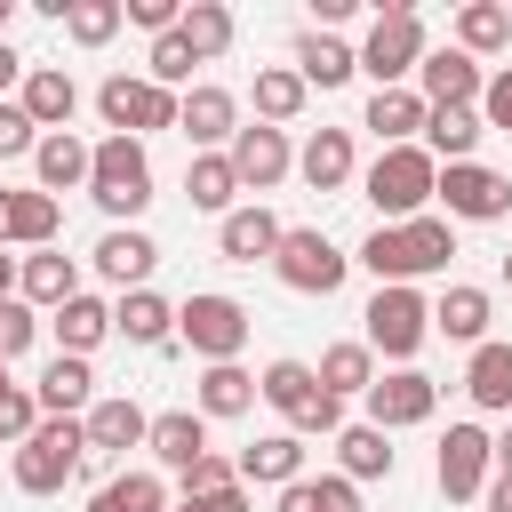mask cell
Segmentation results:
<instances>
[{
	"instance_id": "obj_18",
	"label": "cell",
	"mask_w": 512,
	"mask_h": 512,
	"mask_svg": "<svg viewBox=\"0 0 512 512\" xmlns=\"http://www.w3.org/2000/svg\"><path fill=\"white\" fill-rule=\"evenodd\" d=\"M16 104L32 112V128H40V136H64V128H72V112H80V88H72V72H64V64H32V72H24V88H16Z\"/></svg>"
},
{
	"instance_id": "obj_51",
	"label": "cell",
	"mask_w": 512,
	"mask_h": 512,
	"mask_svg": "<svg viewBox=\"0 0 512 512\" xmlns=\"http://www.w3.org/2000/svg\"><path fill=\"white\" fill-rule=\"evenodd\" d=\"M312 488V512H360V488L344 480V472H328V480H304Z\"/></svg>"
},
{
	"instance_id": "obj_4",
	"label": "cell",
	"mask_w": 512,
	"mask_h": 512,
	"mask_svg": "<svg viewBox=\"0 0 512 512\" xmlns=\"http://www.w3.org/2000/svg\"><path fill=\"white\" fill-rule=\"evenodd\" d=\"M88 200H96L104 216H128V224L152 208V160H144V144H136V136H104V144H96Z\"/></svg>"
},
{
	"instance_id": "obj_21",
	"label": "cell",
	"mask_w": 512,
	"mask_h": 512,
	"mask_svg": "<svg viewBox=\"0 0 512 512\" xmlns=\"http://www.w3.org/2000/svg\"><path fill=\"white\" fill-rule=\"evenodd\" d=\"M424 120H432V104H424L416 88H376L368 112H360V128H376L384 152H392V144H424Z\"/></svg>"
},
{
	"instance_id": "obj_15",
	"label": "cell",
	"mask_w": 512,
	"mask_h": 512,
	"mask_svg": "<svg viewBox=\"0 0 512 512\" xmlns=\"http://www.w3.org/2000/svg\"><path fill=\"white\" fill-rule=\"evenodd\" d=\"M88 264H96V272H104V280H112V288L128 296V288H152L160 240H152V232H136V224H112V232L96 240V256H88Z\"/></svg>"
},
{
	"instance_id": "obj_47",
	"label": "cell",
	"mask_w": 512,
	"mask_h": 512,
	"mask_svg": "<svg viewBox=\"0 0 512 512\" xmlns=\"http://www.w3.org/2000/svg\"><path fill=\"white\" fill-rule=\"evenodd\" d=\"M32 336H40V312H32L24 296H8V304H0V360H24Z\"/></svg>"
},
{
	"instance_id": "obj_12",
	"label": "cell",
	"mask_w": 512,
	"mask_h": 512,
	"mask_svg": "<svg viewBox=\"0 0 512 512\" xmlns=\"http://www.w3.org/2000/svg\"><path fill=\"white\" fill-rule=\"evenodd\" d=\"M176 128L192 136V152H232V136H240V96L216 88V80H200V88H184Z\"/></svg>"
},
{
	"instance_id": "obj_35",
	"label": "cell",
	"mask_w": 512,
	"mask_h": 512,
	"mask_svg": "<svg viewBox=\"0 0 512 512\" xmlns=\"http://www.w3.org/2000/svg\"><path fill=\"white\" fill-rule=\"evenodd\" d=\"M464 392H472V408H488V416H504V408H512V344H504V336H488V344H472V368H464Z\"/></svg>"
},
{
	"instance_id": "obj_16",
	"label": "cell",
	"mask_w": 512,
	"mask_h": 512,
	"mask_svg": "<svg viewBox=\"0 0 512 512\" xmlns=\"http://www.w3.org/2000/svg\"><path fill=\"white\" fill-rule=\"evenodd\" d=\"M56 224H64V200H48L40 184L32 192H0V248H56Z\"/></svg>"
},
{
	"instance_id": "obj_43",
	"label": "cell",
	"mask_w": 512,
	"mask_h": 512,
	"mask_svg": "<svg viewBox=\"0 0 512 512\" xmlns=\"http://www.w3.org/2000/svg\"><path fill=\"white\" fill-rule=\"evenodd\" d=\"M120 24H128V8H120V0H72V16H64V32H72L80 48H104Z\"/></svg>"
},
{
	"instance_id": "obj_40",
	"label": "cell",
	"mask_w": 512,
	"mask_h": 512,
	"mask_svg": "<svg viewBox=\"0 0 512 512\" xmlns=\"http://www.w3.org/2000/svg\"><path fill=\"white\" fill-rule=\"evenodd\" d=\"M504 40H512V8L504 0H464L456 8V48L464 56H496Z\"/></svg>"
},
{
	"instance_id": "obj_1",
	"label": "cell",
	"mask_w": 512,
	"mask_h": 512,
	"mask_svg": "<svg viewBox=\"0 0 512 512\" xmlns=\"http://www.w3.org/2000/svg\"><path fill=\"white\" fill-rule=\"evenodd\" d=\"M360 192H368L376 224H416V216L432 208V192H440V160H432L424 144H392V152L368 160Z\"/></svg>"
},
{
	"instance_id": "obj_3",
	"label": "cell",
	"mask_w": 512,
	"mask_h": 512,
	"mask_svg": "<svg viewBox=\"0 0 512 512\" xmlns=\"http://www.w3.org/2000/svg\"><path fill=\"white\" fill-rule=\"evenodd\" d=\"M80 464H88V424L80 416H40V432L16 448V488L24 496H56Z\"/></svg>"
},
{
	"instance_id": "obj_54",
	"label": "cell",
	"mask_w": 512,
	"mask_h": 512,
	"mask_svg": "<svg viewBox=\"0 0 512 512\" xmlns=\"http://www.w3.org/2000/svg\"><path fill=\"white\" fill-rule=\"evenodd\" d=\"M16 280H24V256H8V248H0V304L16 296Z\"/></svg>"
},
{
	"instance_id": "obj_31",
	"label": "cell",
	"mask_w": 512,
	"mask_h": 512,
	"mask_svg": "<svg viewBox=\"0 0 512 512\" xmlns=\"http://www.w3.org/2000/svg\"><path fill=\"white\" fill-rule=\"evenodd\" d=\"M256 392H264V408H280L288 416V432L312 416V400H320V368L312 360H272L264 376H256Z\"/></svg>"
},
{
	"instance_id": "obj_30",
	"label": "cell",
	"mask_w": 512,
	"mask_h": 512,
	"mask_svg": "<svg viewBox=\"0 0 512 512\" xmlns=\"http://www.w3.org/2000/svg\"><path fill=\"white\" fill-rule=\"evenodd\" d=\"M32 392H40V416H88V408H96V376H88V360H72V352H56Z\"/></svg>"
},
{
	"instance_id": "obj_39",
	"label": "cell",
	"mask_w": 512,
	"mask_h": 512,
	"mask_svg": "<svg viewBox=\"0 0 512 512\" xmlns=\"http://www.w3.org/2000/svg\"><path fill=\"white\" fill-rule=\"evenodd\" d=\"M368 384H376V352L360 344V336H344V344H328L320 352V392H336V400H368Z\"/></svg>"
},
{
	"instance_id": "obj_20",
	"label": "cell",
	"mask_w": 512,
	"mask_h": 512,
	"mask_svg": "<svg viewBox=\"0 0 512 512\" xmlns=\"http://www.w3.org/2000/svg\"><path fill=\"white\" fill-rule=\"evenodd\" d=\"M232 464H240V488H296V480H304V440H296V432H264V440H248Z\"/></svg>"
},
{
	"instance_id": "obj_28",
	"label": "cell",
	"mask_w": 512,
	"mask_h": 512,
	"mask_svg": "<svg viewBox=\"0 0 512 512\" xmlns=\"http://www.w3.org/2000/svg\"><path fill=\"white\" fill-rule=\"evenodd\" d=\"M16 296H24L32 312H56V304H72V296H80V264H72V256H56V248H32V256H24Z\"/></svg>"
},
{
	"instance_id": "obj_53",
	"label": "cell",
	"mask_w": 512,
	"mask_h": 512,
	"mask_svg": "<svg viewBox=\"0 0 512 512\" xmlns=\"http://www.w3.org/2000/svg\"><path fill=\"white\" fill-rule=\"evenodd\" d=\"M192 504H200V512H256V504H248V488H224V496H192Z\"/></svg>"
},
{
	"instance_id": "obj_19",
	"label": "cell",
	"mask_w": 512,
	"mask_h": 512,
	"mask_svg": "<svg viewBox=\"0 0 512 512\" xmlns=\"http://www.w3.org/2000/svg\"><path fill=\"white\" fill-rule=\"evenodd\" d=\"M80 424H88V456H128V448H144V440H152V416H144L128 392H104Z\"/></svg>"
},
{
	"instance_id": "obj_32",
	"label": "cell",
	"mask_w": 512,
	"mask_h": 512,
	"mask_svg": "<svg viewBox=\"0 0 512 512\" xmlns=\"http://www.w3.org/2000/svg\"><path fill=\"white\" fill-rule=\"evenodd\" d=\"M184 192H192V208H208V216L224 224V216L240 208V168H232V152H192Z\"/></svg>"
},
{
	"instance_id": "obj_52",
	"label": "cell",
	"mask_w": 512,
	"mask_h": 512,
	"mask_svg": "<svg viewBox=\"0 0 512 512\" xmlns=\"http://www.w3.org/2000/svg\"><path fill=\"white\" fill-rule=\"evenodd\" d=\"M24 72H32V64H24V56L0 40V104H8V88H24Z\"/></svg>"
},
{
	"instance_id": "obj_41",
	"label": "cell",
	"mask_w": 512,
	"mask_h": 512,
	"mask_svg": "<svg viewBox=\"0 0 512 512\" xmlns=\"http://www.w3.org/2000/svg\"><path fill=\"white\" fill-rule=\"evenodd\" d=\"M88 512H168V480L160 472H120L88 496Z\"/></svg>"
},
{
	"instance_id": "obj_14",
	"label": "cell",
	"mask_w": 512,
	"mask_h": 512,
	"mask_svg": "<svg viewBox=\"0 0 512 512\" xmlns=\"http://www.w3.org/2000/svg\"><path fill=\"white\" fill-rule=\"evenodd\" d=\"M280 232H288V224H280L264 200H240V208L216 224V256H224V264H272Z\"/></svg>"
},
{
	"instance_id": "obj_49",
	"label": "cell",
	"mask_w": 512,
	"mask_h": 512,
	"mask_svg": "<svg viewBox=\"0 0 512 512\" xmlns=\"http://www.w3.org/2000/svg\"><path fill=\"white\" fill-rule=\"evenodd\" d=\"M480 120L512 136V64H504V72H488V88H480Z\"/></svg>"
},
{
	"instance_id": "obj_24",
	"label": "cell",
	"mask_w": 512,
	"mask_h": 512,
	"mask_svg": "<svg viewBox=\"0 0 512 512\" xmlns=\"http://www.w3.org/2000/svg\"><path fill=\"white\" fill-rule=\"evenodd\" d=\"M352 128H312L304 136V152H296V176L312 184V192H344L352 184Z\"/></svg>"
},
{
	"instance_id": "obj_60",
	"label": "cell",
	"mask_w": 512,
	"mask_h": 512,
	"mask_svg": "<svg viewBox=\"0 0 512 512\" xmlns=\"http://www.w3.org/2000/svg\"><path fill=\"white\" fill-rule=\"evenodd\" d=\"M0 384H8V360H0Z\"/></svg>"
},
{
	"instance_id": "obj_33",
	"label": "cell",
	"mask_w": 512,
	"mask_h": 512,
	"mask_svg": "<svg viewBox=\"0 0 512 512\" xmlns=\"http://www.w3.org/2000/svg\"><path fill=\"white\" fill-rule=\"evenodd\" d=\"M112 336H128V344H168V336H176V304H168L160 288H128V296L112 304Z\"/></svg>"
},
{
	"instance_id": "obj_23",
	"label": "cell",
	"mask_w": 512,
	"mask_h": 512,
	"mask_svg": "<svg viewBox=\"0 0 512 512\" xmlns=\"http://www.w3.org/2000/svg\"><path fill=\"white\" fill-rule=\"evenodd\" d=\"M480 136H488L480 104H432V120H424V152H432L440 168L472 160V152H480Z\"/></svg>"
},
{
	"instance_id": "obj_7",
	"label": "cell",
	"mask_w": 512,
	"mask_h": 512,
	"mask_svg": "<svg viewBox=\"0 0 512 512\" xmlns=\"http://www.w3.org/2000/svg\"><path fill=\"white\" fill-rule=\"evenodd\" d=\"M176 104H184V96H176V88H152L144 72H136V80H128V72H112V80L96 88L104 128H112V136H136V144H144L152 128H176Z\"/></svg>"
},
{
	"instance_id": "obj_34",
	"label": "cell",
	"mask_w": 512,
	"mask_h": 512,
	"mask_svg": "<svg viewBox=\"0 0 512 512\" xmlns=\"http://www.w3.org/2000/svg\"><path fill=\"white\" fill-rule=\"evenodd\" d=\"M392 432H376V424H344L336 432V472L360 488V480H392Z\"/></svg>"
},
{
	"instance_id": "obj_13",
	"label": "cell",
	"mask_w": 512,
	"mask_h": 512,
	"mask_svg": "<svg viewBox=\"0 0 512 512\" xmlns=\"http://www.w3.org/2000/svg\"><path fill=\"white\" fill-rule=\"evenodd\" d=\"M232 168H240V192H272V184L296 168V144H288V128H264V120H248V128L232 136Z\"/></svg>"
},
{
	"instance_id": "obj_36",
	"label": "cell",
	"mask_w": 512,
	"mask_h": 512,
	"mask_svg": "<svg viewBox=\"0 0 512 512\" xmlns=\"http://www.w3.org/2000/svg\"><path fill=\"white\" fill-rule=\"evenodd\" d=\"M296 72H304V88H344L360 72V48H344L336 32H304L296 40Z\"/></svg>"
},
{
	"instance_id": "obj_22",
	"label": "cell",
	"mask_w": 512,
	"mask_h": 512,
	"mask_svg": "<svg viewBox=\"0 0 512 512\" xmlns=\"http://www.w3.org/2000/svg\"><path fill=\"white\" fill-rule=\"evenodd\" d=\"M264 392H256V376L240 368V360H216V368H200V384H192V408L208 416V424H232V416H248Z\"/></svg>"
},
{
	"instance_id": "obj_59",
	"label": "cell",
	"mask_w": 512,
	"mask_h": 512,
	"mask_svg": "<svg viewBox=\"0 0 512 512\" xmlns=\"http://www.w3.org/2000/svg\"><path fill=\"white\" fill-rule=\"evenodd\" d=\"M504 288H512V256H504Z\"/></svg>"
},
{
	"instance_id": "obj_29",
	"label": "cell",
	"mask_w": 512,
	"mask_h": 512,
	"mask_svg": "<svg viewBox=\"0 0 512 512\" xmlns=\"http://www.w3.org/2000/svg\"><path fill=\"white\" fill-rule=\"evenodd\" d=\"M48 328H56V352H72V360H88V352H96V344L112 336V304L80 288L72 304H56V312H48Z\"/></svg>"
},
{
	"instance_id": "obj_6",
	"label": "cell",
	"mask_w": 512,
	"mask_h": 512,
	"mask_svg": "<svg viewBox=\"0 0 512 512\" xmlns=\"http://www.w3.org/2000/svg\"><path fill=\"white\" fill-rule=\"evenodd\" d=\"M248 328H256V320H248V304H240V296H224V288H200L192 304H176V336H184L208 368H216V360H240Z\"/></svg>"
},
{
	"instance_id": "obj_44",
	"label": "cell",
	"mask_w": 512,
	"mask_h": 512,
	"mask_svg": "<svg viewBox=\"0 0 512 512\" xmlns=\"http://www.w3.org/2000/svg\"><path fill=\"white\" fill-rule=\"evenodd\" d=\"M192 64H200V56H192V40H184V32H160V40H152V56H144V80H152V88H184V80H192Z\"/></svg>"
},
{
	"instance_id": "obj_50",
	"label": "cell",
	"mask_w": 512,
	"mask_h": 512,
	"mask_svg": "<svg viewBox=\"0 0 512 512\" xmlns=\"http://www.w3.org/2000/svg\"><path fill=\"white\" fill-rule=\"evenodd\" d=\"M120 8H128V24H144V32H152V40H160V32H176V24H184V8H176V0H120Z\"/></svg>"
},
{
	"instance_id": "obj_2",
	"label": "cell",
	"mask_w": 512,
	"mask_h": 512,
	"mask_svg": "<svg viewBox=\"0 0 512 512\" xmlns=\"http://www.w3.org/2000/svg\"><path fill=\"white\" fill-rule=\"evenodd\" d=\"M424 56H432V40H424V16H416L408 0H392V8L368 24V40H360V72H368L376 88H408Z\"/></svg>"
},
{
	"instance_id": "obj_42",
	"label": "cell",
	"mask_w": 512,
	"mask_h": 512,
	"mask_svg": "<svg viewBox=\"0 0 512 512\" xmlns=\"http://www.w3.org/2000/svg\"><path fill=\"white\" fill-rule=\"evenodd\" d=\"M176 32L192 40V56H200V64H216V56L232 48V32H240V24H232V8H224V0H192Z\"/></svg>"
},
{
	"instance_id": "obj_46",
	"label": "cell",
	"mask_w": 512,
	"mask_h": 512,
	"mask_svg": "<svg viewBox=\"0 0 512 512\" xmlns=\"http://www.w3.org/2000/svg\"><path fill=\"white\" fill-rule=\"evenodd\" d=\"M176 488H184V496H224V488H240V464L208 448L200 464H184V472H176Z\"/></svg>"
},
{
	"instance_id": "obj_38",
	"label": "cell",
	"mask_w": 512,
	"mask_h": 512,
	"mask_svg": "<svg viewBox=\"0 0 512 512\" xmlns=\"http://www.w3.org/2000/svg\"><path fill=\"white\" fill-rule=\"evenodd\" d=\"M400 248H408V280H424V272H448V256H456V224L424 208L416 224H400Z\"/></svg>"
},
{
	"instance_id": "obj_9",
	"label": "cell",
	"mask_w": 512,
	"mask_h": 512,
	"mask_svg": "<svg viewBox=\"0 0 512 512\" xmlns=\"http://www.w3.org/2000/svg\"><path fill=\"white\" fill-rule=\"evenodd\" d=\"M432 480H440L448 504L488 496V480H496V440H488L480 424H448V440H440V456H432Z\"/></svg>"
},
{
	"instance_id": "obj_37",
	"label": "cell",
	"mask_w": 512,
	"mask_h": 512,
	"mask_svg": "<svg viewBox=\"0 0 512 512\" xmlns=\"http://www.w3.org/2000/svg\"><path fill=\"white\" fill-rule=\"evenodd\" d=\"M304 96H312V88H304V72H296V64H264V72H256V88H248V104H256V120H264V128H288V120L304 112Z\"/></svg>"
},
{
	"instance_id": "obj_57",
	"label": "cell",
	"mask_w": 512,
	"mask_h": 512,
	"mask_svg": "<svg viewBox=\"0 0 512 512\" xmlns=\"http://www.w3.org/2000/svg\"><path fill=\"white\" fill-rule=\"evenodd\" d=\"M8 16H16V0H0V40H8Z\"/></svg>"
},
{
	"instance_id": "obj_8",
	"label": "cell",
	"mask_w": 512,
	"mask_h": 512,
	"mask_svg": "<svg viewBox=\"0 0 512 512\" xmlns=\"http://www.w3.org/2000/svg\"><path fill=\"white\" fill-rule=\"evenodd\" d=\"M360 320H368V336H360V344H368V352H384V360H416V352H424V336H432V304H424L416 288H376Z\"/></svg>"
},
{
	"instance_id": "obj_27",
	"label": "cell",
	"mask_w": 512,
	"mask_h": 512,
	"mask_svg": "<svg viewBox=\"0 0 512 512\" xmlns=\"http://www.w3.org/2000/svg\"><path fill=\"white\" fill-rule=\"evenodd\" d=\"M152 464L160 472H184V464H200L208 456V416L200 408H168V416H152Z\"/></svg>"
},
{
	"instance_id": "obj_17",
	"label": "cell",
	"mask_w": 512,
	"mask_h": 512,
	"mask_svg": "<svg viewBox=\"0 0 512 512\" xmlns=\"http://www.w3.org/2000/svg\"><path fill=\"white\" fill-rule=\"evenodd\" d=\"M480 88H488V72H480V56H464V48H432V56L416 64V96H424V104H480Z\"/></svg>"
},
{
	"instance_id": "obj_26",
	"label": "cell",
	"mask_w": 512,
	"mask_h": 512,
	"mask_svg": "<svg viewBox=\"0 0 512 512\" xmlns=\"http://www.w3.org/2000/svg\"><path fill=\"white\" fill-rule=\"evenodd\" d=\"M488 320H496V296L472 288V280H456L432 304V336H448V344H488Z\"/></svg>"
},
{
	"instance_id": "obj_55",
	"label": "cell",
	"mask_w": 512,
	"mask_h": 512,
	"mask_svg": "<svg viewBox=\"0 0 512 512\" xmlns=\"http://www.w3.org/2000/svg\"><path fill=\"white\" fill-rule=\"evenodd\" d=\"M480 504H488V512H512V472H496V480H488V496H480Z\"/></svg>"
},
{
	"instance_id": "obj_45",
	"label": "cell",
	"mask_w": 512,
	"mask_h": 512,
	"mask_svg": "<svg viewBox=\"0 0 512 512\" xmlns=\"http://www.w3.org/2000/svg\"><path fill=\"white\" fill-rule=\"evenodd\" d=\"M40 432V392L32 384H0V448H24Z\"/></svg>"
},
{
	"instance_id": "obj_10",
	"label": "cell",
	"mask_w": 512,
	"mask_h": 512,
	"mask_svg": "<svg viewBox=\"0 0 512 512\" xmlns=\"http://www.w3.org/2000/svg\"><path fill=\"white\" fill-rule=\"evenodd\" d=\"M432 200L448 208V224H496L512 208V176H496L488 160H456V168H440Z\"/></svg>"
},
{
	"instance_id": "obj_48",
	"label": "cell",
	"mask_w": 512,
	"mask_h": 512,
	"mask_svg": "<svg viewBox=\"0 0 512 512\" xmlns=\"http://www.w3.org/2000/svg\"><path fill=\"white\" fill-rule=\"evenodd\" d=\"M24 152H40V128H32V112L8 96V104H0V160H24Z\"/></svg>"
},
{
	"instance_id": "obj_25",
	"label": "cell",
	"mask_w": 512,
	"mask_h": 512,
	"mask_svg": "<svg viewBox=\"0 0 512 512\" xmlns=\"http://www.w3.org/2000/svg\"><path fill=\"white\" fill-rule=\"evenodd\" d=\"M88 168H96V144H80L72 128L64 136H40V152H32V176H40L48 200L56 192H88Z\"/></svg>"
},
{
	"instance_id": "obj_58",
	"label": "cell",
	"mask_w": 512,
	"mask_h": 512,
	"mask_svg": "<svg viewBox=\"0 0 512 512\" xmlns=\"http://www.w3.org/2000/svg\"><path fill=\"white\" fill-rule=\"evenodd\" d=\"M168 512H200V504H192V496H184V504H168Z\"/></svg>"
},
{
	"instance_id": "obj_11",
	"label": "cell",
	"mask_w": 512,
	"mask_h": 512,
	"mask_svg": "<svg viewBox=\"0 0 512 512\" xmlns=\"http://www.w3.org/2000/svg\"><path fill=\"white\" fill-rule=\"evenodd\" d=\"M432 408H440V384H432L424 368H392V376H376V384H368V424H376V432L432 424Z\"/></svg>"
},
{
	"instance_id": "obj_56",
	"label": "cell",
	"mask_w": 512,
	"mask_h": 512,
	"mask_svg": "<svg viewBox=\"0 0 512 512\" xmlns=\"http://www.w3.org/2000/svg\"><path fill=\"white\" fill-rule=\"evenodd\" d=\"M496 472H512V424L496 432Z\"/></svg>"
},
{
	"instance_id": "obj_5",
	"label": "cell",
	"mask_w": 512,
	"mask_h": 512,
	"mask_svg": "<svg viewBox=\"0 0 512 512\" xmlns=\"http://www.w3.org/2000/svg\"><path fill=\"white\" fill-rule=\"evenodd\" d=\"M272 272H280V288H296V296H336L344 272H352V256H344L320 224H288L280 248H272Z\"/></svg>"
}]
</instances>
